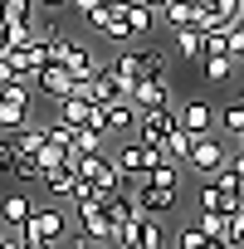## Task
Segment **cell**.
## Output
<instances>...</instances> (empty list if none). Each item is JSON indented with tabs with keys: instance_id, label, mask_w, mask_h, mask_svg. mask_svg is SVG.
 <instances>
[{
	"instance_id": "1",
	"label": "cell",
	"mask_w": 244,
	"mask_h": 249,
	"mask_svg": "<svg viewBox=\"0 0 244 249\" xmlns=\"http://www.w3.org/2000/svg\"><path fill=\"white\" fill-rule=\"evenodd\" d=\"M73 215L54 200V205H35V215H30V225L20 230V239H39V244H49V249H69L73 244Z\"/></svg>"
},
{
	"instance_id": "2",
	"label": "cell",
	"mask_w": 244,
	"mask_h": 249,
	"mask_svg": "<svg viewBox=\"0 0 244 249\" xmlns=\"http://www.w3.org/2000/svg\"><path fill=\"white\" fill-rule=\"evenodd\" d=\"M112 157V166L122 171V181H127V191L157 166V161H166V152L161 147H147V142H137V137H127V142H117V152H107Z\"/></svg>"
},
{
	"instance_id": "3",
	"label": "cell",
	"mask_w": 244,
	"mask_h": 249,
	"mask_svg": "<svg viewBox=\"0 0 244 249\" xmlns=\"http://www.w3.org/2000/svg\"><path fill=\"white\" fill-rule=\"evenodd\" d=\"M225 161H229V137H220V132H205V137H191V152H186V171L191 176H215V171H225Z\"/></svg>"
},
{
	"instance_id": "4",
	"label": "cell",
	"mask_w": 244,
	"mask_h": 249,
	"mask_svg": "<svg viewBox=\"0 0 244 249\" xmlns=\"http://www.w3.org/2000/svg\"><path fill=\"white\" fill-rule=\"evenodd\" d=\"M73 234L83 239V244H93V249H112V239H117V230H112V220L103 215V205H83V210H73Z\"/></svg>"
},
{
	"instance_id": "5",
	"label": "cell",
	"mask_w": 244,
	"mask_h": 249,
	"mask_svg": "<svg viewBox=\"0 0 244 249\" xmlns=\"http://www.w3.org/2000/svg\"><path fill=\"white\" fill-rule=\"evenodd\" d=\"M176 127H181L186 137H205V132H215V107H210L205 98H186V103H176Z\"/></svg>"
},
{
	"instance_id": "6",
	"label": "cell",
	"mask_w": 244,
	"mask_h": 249,
	"mask_svg": "<svg viewBox=\"0 0 244 249\" xmlns=\"http://www.w3.org/2000/svg\"><path fill=\"white\" fill-rule=\"evenodd\" d=\"M176 132V107H157V112H142L137 117V142H147V147H166V137Z\"/></svg>"
},
{
	"instance_id": "7",
	"label": "cell",
	"mask_w": 244,
	"mask_h": 249,
	"mask_svg": "<svg viewBox=\"0 0 244 249\" xmlns=\"http://www.w3.org/2000/svg\"><path fill=\"white\" fill-rule=\"evenodd\" d=\"M73 78H93V73H103V54L93 49V44H78V39H64V59H59Z\"/></svg>"
},
{
	"instance_id": "8",
	"label": "cell",
	"mask_w": 244,
	"mask_h": 249,
	"mask_svg": "<svg viewBox=\"0 0 244 249\" xmlns=\"http://www.w3.org/2000/svg\"><path fill=\"white\" fill-rule=\"evenodd\" d=\"M142 112H157V107H176V93H171V78H137L132 93H127Z\"/></svg>"
},
{
	"instance_id": "9",
	"label": "cell",
	"mask_w": 244,
	"mask_h": 249,
	"mask_svg": "<svg viewBox=\"0 0 244 249\" xmlns=\"http://www.w3.org/2000/svg\"><path fill=\"white\" fill-rule=\"evenodd\" d=\"M98 107H103V117H107V137H127V132H137L142 107H137L132 98H107V103H98Z\"/></svg>"
},
{
	"instance_id": "10",
	"label": "cell",
	"mask_w": 244,
	"mask_h": 249,
	"mask_svg": "<svg viewBox=\"0 0 244 249\" xmlns=\"http://www.w3.org/2000/svg\"><path fill=\"white\" fill-rule=\"evenodd\" d=\"M35 93H44V98H69V93H78V78L64 69V64H44L39 73H35Z\"/></svg>"
},
{
	"instance_id": "11",
	"label": "cell",
	"mask_w": 244,
	"mask_h": 249,
	"mask_svg": "<svg viewBox=\"0 0 244 249\" xmlns=\"http://www.w3.org/2000/svg\"><path fill=\"white\" fill-rule=\"evenodd\" d=\"M35 196L30 191H10L5 200H0V230H25L30 225V215H35Z\"/></svg>"
},
{
	"instance_id": "12",
	"label": "cell",
	"mask_w": 244,
	"mask_h": 249,
	"mask_svg": "<svg viewBox=\"0 0 244 249\" xmlns=\"http://www.w3.org/2000/svg\"><path fill=\"white\" fill-rule=\"evenodd\" d=\"M171 59H181V64H200V59H205V35H200L195 25L171 30Z\"/></svg>"
},
{
	"instance_id": "13",
	"label": "cell",
	"mask_w": 244,
	"mask_h": 249,
	"mask_svg": "<svg viewBox=\"0 0 244 249\" xmlns=\"http://www.w3.org/2000/svg\"><path fill=\"white\" fill-rule=\"evenodd\" d=\"M122 20H127L132 39H152L157 35V10L142 5V0H122Z\"/></svg>"
},
{
	"instance_id": "14",
	"label": "cell",
	"mask_w": 244,
	"mask_h": 249,
	"mask_svg": "<svg viewBox=\"0 0 244 249\" xmlns=\"http://www.w3.org/2000/svg\"><path fill=\"white\" fill-rule=\"evenodd\" d=\"M98 205H103V215L112 220V230L142 215V210H137V196H132V191H112V196H98Z\"/></svg>"
},
{
	"instance_id": "15",
	"label": "cell",
	"mask_w": 244,
	"mask_h": 249,
	"mask_svg": "<svg viewBox=\"0 0 244 249\" xmlns=\"http://www.w3.org/2000/svg\"><path fill=\"white\" fill-rule=\"evenodd\" d=\"M93 107H98V103H88L83 93H69V98H59V103H54V117H59V122H69V127H88Z\"/></svg>"
},
{
	"instance_id": "16",
	"label": "cell",
	"mask_w": 244,
	"mask_h": 249,
	"mask_svg": "<svg viewBox=\"0 0 244 249\" xmlns=\"http://www.w3.org/2000/svg\"><path fill=\"white\" fill-rule=\"evenodd\" d=\"M39 186H44V196H49V200H69V196H73V186H78V176H73V166L64 161V166L44 171V176H39Z\"/></svg>"
},
{
	"instance_id": "17",
	"label": "cell",
	"mask_w": 244,
	"mask_h": 249,
	"mask_svg": "<svg viewBox=\"0 0 244 249\" xmlns=\"http://www.w3.org/2000/svg\"><path fill=\"white\" fill-rule=\"evenodd\" d=\"M195 10H200V0H166L157 10V20L166 30H186V25H195Z\"/></svg>"
},
{
	"instance_id": "18",
	"label": "cell",
	"mask_w": 244,
	"mask_h": 249,
	"mask_svg": "<svg viewBox=\"0 0 244 249\" xmlns=\"http://www.w3.org/2000/svg\"><path fill=\"white\" fill-rule=\"evenodd\" d=\"M215 127H220V137H229V142L244 132V107H239L234 98H229L225 107H215Z\"/></svg>"
},
{
	"instance_id": "19",
	"label": "cell",
	"mask_w": 244,
	"mask_h": 249,
	"mask_svg": "<svg viewBox=\"0 0 244 249\" xmlns=\"http://www.w3.org/2000/svg\"><path fill=\"white\" fill-rule=\"evenodd\" d=\"M25 122H35L25 103H10V98H0V132H5V137H15V132L25 127Z\"/></svg>"
},
{
	"instance_id": "20",
	"label": "cell",
	"mask_w": 244,
	"mask_h": 249,
	"mask_svg": "<svg viewBox=\"0 0 244 249\" xmlns=\"http://www.w3.org/2000/svg\"><path fill=\"white\" fill-rule=\"evenodd\" d=\"M234 69H239V64H234L229 54H205V59H200L205 83H229V78H234Z\"/></svg>"
},
{
	"instance_id": "21",
	"label": "cell",
	"mask_w": 244,
	"mask_h": 249,
	"mask_svg": "<svg viewBox=\"0 0 244 249\" xmlns=\"http://www.w3.org/2000/svg\"><path fill=\"white\" fill-rule=\"evenodd\" d=\"M35 15H39L35 0H0V20L5 25H35Z\"/></svg>"
},
{
	"instance_id": "22",
	"label": "cell",
	"mask_w": 244,
	"mask_h": 249,
	"mask_svg": "<svg viewBox=\"0 0 244 249\" xmlns=\"http://www.w3.org/2000/svg\"><path fill=\"white\" fill-rule=\"evenodd\" d=\"M195 225L210 234V239H225L229 244V215H220V210H195ZM234 249V244H229Z\"/></svg>"
},
{
	"instance_id": "23",
	"label": "cell",
	"mask_w": 244,
	"mask_h": 249,
	"mask_svg": "<svg viewBox=\"0 0 244 249\" xmlns=\"http://www.w3.org/2000/svg\"><path fill=\"white\" fill-rule=\"evenodd\" d=\"M107 132H98V127H73V147L69 152H107Z\"/></svg>"
},
{
	"instance_id": "24",
	"label": "cell",
	"mask_w": 244,
	"mask_h": 249,
	"mask_svg": "<svg viewBox=\"0 0 244 249\" xmlns=\"http://www.w3.org/2000/svg\"><path fill=\"white\" fill-rule=\"evenodd\" d=\"M166 220L161 215H142V249H166Z\"/></svg>"
},
{
	"instance_id": "25",
	"label": "cell",
	"mask_w": 244,
	"mask_h": 249,
	"mask_svg": "<svg viewBox=\"0 0 244 249\" xmlns=\"http://www.w3.org/2000/svg\"><path fill=\"white\" fill-rule=\"evenodd\" d=\"M44 147V122H25V127L15 132V152H25V157H35Z\"/></svg>"
},
{
	"instance_id": "26",
	"label": "cell",
	"mask_w": 244,
	"mask_h": 249,
	"mask_svg": "<svg viewBox=\"0 0 244 249\" xmlns=\"http://www.w3.org/2000/svg\"><path fill=\"white\" fill-rule=\"evenodd\" d=\"M10 176H15L20 186H35V181L44 176V166H39V157H25V152H20V157H15V166H10Z\"/></svg>"
},
{
	"instance_id": "27",
	"label": "cell",
	"mask_w": 244,
	"mask_h": 249,
	"mask_svg": "<svg viewBox=\"0 0 244 249\" xmlns=\"http://www.w3.org/2000/svg\"><path fill=\"white\" fill-rule=\"evenodd\" d=\"M44 142H54V147H73V127H69V122H59V117H49L44 122Z\"/></svg>"
},
{
	"instance_id": "28",
	"label": "cell",
	"mask_w": 244,
	"mask_h": 249,
	"mask_svg": "<svg viewBox=\"0 0 244 249\" xmlns=\"http://www.w3.org/2000/svg\"><path fill=\"white\" fill-rule=\"evenodd\" d=\"M64 205H69V210H83V205H98V186H93V181H78V186H73V196H69Z\"/></svg>"
},
{
	"instance_id": "29",
	"label": "cell",
	"mask_w": 244,
	"mask_h": 249,
	"mask_svg": "<svg viewBox=\"0 0 244 249\" xmlns=\"http://www.w3.org/2000/svg\"><path fill=\"white\" fill-rule=\"evenodd\" d=\"M161 152H166V161H186V152H191V137L176 127V132L166 137V147H161Z\"/></svg>"
},
{
	"instance_id": "30",
	"label": "cell",
	"mask_w": 244,
	"mask_h": 249,
	"mask_svg": "<svg viewBox=\"0 0 244 249\" xmlns=\"http://www.w3.org/2000/svg\"><path fill=\"white\" fill-rule=\"evenodd\" d=\"M200 244H205V230H200V225H195V220H191V225H181V230H176V249H200Z\"/></svg>"
},
{
	"instance_id": "31",
	"label": "cell",
	"mask_w": 244,
	"mask_h": 249,
	"mask_svg": "<svg viewBox=\"0 0 244 249\" xmlns=\"http://www.w3.org/2000/svg\"><path fill=\"white\" fill-rule=\"evenodd\" d=\"M35 157H39V166H44V171H54V166H64V157H69V152H64V147H54V142H44Z\"/></svg>"
},
{
	"instance_id": "32",
	"label": "cell",
	"mask_w": 244,
	"mask_h": 249,
	"mask_svg": "<svg viewBox=\"0 0 244 249\" xmlns=\"http://www.w3.org/2000/svg\"><path fill=\"white\" fill-rule=\"evenodd\" d=\"M15 157H20V152H15V137H5V132H0V176L15 166Z\"/></svg>"
},
{
	"instance_id": "33",
	"label": "cell",
	"mask_w": 244,
	"mask_h": 249,
	"mask_svg": "<svg viewBox=\"0 0 244 249\" xmlns=\"http://www.w3.org/2000/svg\"><path fill=\"white\" fill-rule=\"evenodd\" d=\"M220 20H239V0H210Z\"/></svg>"
},
{
	"instance_id": "34",
	"label": "cell",
	"mask_w": 244,
	"mask_h": 249,
	"mask_svg": "<svg viewBox=\"0 0 244 249\" xmlns=\"http://www.w3.org/2000/svg\"><path fill=\"white\" fill-rule=\"evenodd\" d=\"M225 171H234V176L244 181V147H229V161H225Z\"/></svg>"
},
{
	"instance_id": "35",
	"label": "cell",
	"mask_w": 244,
	"mask_h": 249,
	"mask_svg": "<svg viewBox=\"0 0 244 249\" xmlns=\"http://www.w3.org/2000/svg\"><path fill=\"white\" fill-rule=\"evenodd\" d=\"M10 83H20V73H15V64L0 54V88H10Z\"/></svg>"
},
{
	"instance_id": "36",
	"label": "cell",
	"mask_w": 244,
	"mask_h": 249,
	"mask_svg": "<svg viewBox=\"0 0 244 249\" xmlns=\"http://www.w3.org/2000/svg\"><path fill=\"white\" fill-rule=\"evenodd\" d=\"M98 5H103V0H69V10H73V15H83V20H88Z\"/></svg>"
},
{
	"instance_id": "37",
	"label": "cell",
	"mask_w": 244,
	"mask_h": 249,
	"mask_svg": "<svg viewBox=\"0 0 244 249\" xmlns=\"http://www.w3.org/2000/svg\"><path fill=\"white\" fill-rule=\"evenodd\" d=\"M0 249H25V239H20V230H5V234H0Z\"/></svg>"
},
{
	"instance_id": "38",
	"label": "cell",
	"mask_w": 244,
	"mask_h": 249,
	"mask_svg": "<svg viewBox=\"0 0 244 249\" xmlns=\"http://www.w3.org/2000/svg\"><path fill=\"white\" fill-rule=\"evenodd\" d=\"M0 54H10V25L0 20Z\"/></svg>"
},
{
	"instance_id": "39",
	"label": "cell",
	"mask_w": 244,
	"mask_h": 249,
	"mask_svg": "<svg viewBox=\"0 0 244 249\" xmlns=\"http://www.w3.org/2000/svg\"><path fill=\"white\" fill-rule=\"evenodd\" d=\"M39 10H69V0H35Z\"/></svg>"
},
{
	"instance_id": "40",
	"label": "cell",
	"mask_w": 244,
	"mask_h": 249,
	"mask_svg": "<svg viewBox=\"0 0 244 249\" xmlns=\"http://www.w3.org/2000/svg\"><path fill=\"white\" fill-rule=\"evenodd\" d=\"M200 249H229V244H225V239H210V234H205V244H200Z\"/></svg>"
},
{
	"instance_id": "41",
	"label": "cell",
	"mask_w": 244,
	"mask_h": 249,
	"mask_svg": "<svg viewBox=\"0 0 244 249\" xmlns=\"http://www.w3.org/2000/svg\"><path fill=\"white\" fill-rule=\"evenodd\" d=\"M234 103H239V107H244V78H239V83H234Z\"/></svg>"
},
{
	"instance_id": "42",
	"label": "cell",
	"mask_w": 244,
	"mask_h": 249,
	"mask_svg": "<svg viewBox=\"0 0 244 249\" xmlns=\"http://www.w3.org/2000/svg\"><path fill=\"white\" fill-rule=\"evenodd\" d=\"M25 249H49V244H39V239H25Z\"/></svg>"
},
{
	"instance_id": "43",
	"label": "cell",
	"mask_w": 244,
	"mask_h": 249,
	"mask_svg": "<svg viewBox=\"0 0 244 249\" xmlns=\"http://www.w3.org/2000/svg\"><path fill=\"white\" fill-rule=\"evenodd\" d=\"M69 249H93V244H83V239H73V244H69Z\"/></svg>"
},
{
	"instance_id": "44",
	"label": "cell",
	"mask_w": 244,
	"mask_h": 249,
	"mask_svg": "<svg viewBox=\"0 0 244 249\" xmlns=\"http://www.w3.org/2000/svg\"><path fill=\"white\" fill-rule=\"evenodd\" d=\"M229 147H244V132H239V137H234V142H229Z\"/></svg>"
},
{
	"instance_id": "45",
	"label": "cell",
	"mask_w": 244,
	"mask_h": 249,
	"mask_svg": "<svg viewBox=\"0 0 244 249\" xmlns=\"http://www.w3.org/2000/svg\"><path fill=\"white\" fill-rule=\"evenodd\" d=\"M239 25H244V0H239Z\"/></svg>"
},
{
	"instance_id": "46",
	"label": "cell",
	"mask_w": 244,
	"mask_h": 249,
	"mask_svg": "<svg viewBox=\"0 0 244 249\" xmlns=\"http://www.w3.org/2000/svg\"><path fill=\"white\" fill-rule=\"evenodd\" d=\"M239 64H244V54H239Z\"/></svg>"
}]
</instances>
